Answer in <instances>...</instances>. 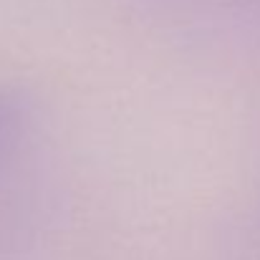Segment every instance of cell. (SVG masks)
<instances>
[{
  "mask_svg": "<svg viewBox=\"0 0 260 260\" xmlns=\"http://www.w3.org/2000/svg\"><path fill=\"white\" fill-rule=\"evenodd\" d=\"M33 121V99L25 88L0 84V159L10 154Z\"/></svg>",
  "mask_w": 260,
  "mask_h": 260,
  "instance_id": "1",
  "label": "cell"
}]
</instances>
